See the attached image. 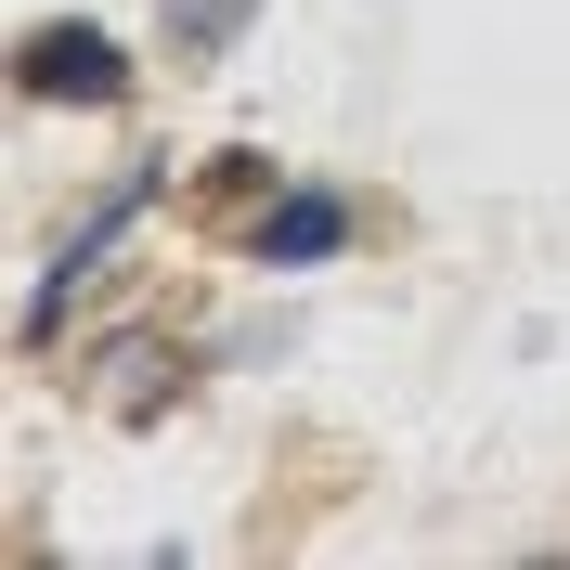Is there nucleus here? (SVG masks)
Segmentation results:
<instances>
[{
    "label": "nucleus",
    "instance_id": "39448f33",
    "mask_svg": "<svg viewBox=\"0 0 570 570\" xmlns=\"http://www.w3.org/2000/svg\"><path fill=\"white\" fill-rule=\"evenodd\" d=\"M156 27H169V52H234L259 27V0H156Z\"/></svg>",
    "mask_w": 570,
    "mask_h": 570
},
{
    "label": "nucleus",
    "instance_id": "f257e3e1",
    "mask_svg": "<svg viewBox=\"0 0 570 570\" xmlns=\"http://www.w3.org/2000/svg\"><path fill=\"white\" fill-rule=\"evenodd\" d=\"M13 91L27 105H130V52L105 27H27L13 39Z\"/></svg>",
    "mask_w": 570,
    "mask_h": 570
},
{
    "label": "nucleus",
    "instance_id": "f03ea898",
    "mask_svg": "<svg viewBox=\"0 0 570 570\" xmlns=\"http://www.w3.org/2000/svg\"><path fill=\"white\" fill-rule=\"evenodd\" d=\"M142 195H156V169H130V181H117V195H105V208H91V220H78V234H66V259H52V273H39V298H27V351H52V337H66L78 285H91V273H105V259H117V234H130V220H142Z\"/></svg>",
    "mask_w": 570,
    "mask_h": 570
},
{
    "label": "nucleus",
    "instance_id": "20e7f679",
    "mask_svg": "<svg viewBox=\"0 0 570 570\" xmlns=\"http://www.w3.org/2000/svg\"><path fill=\"white\" fill-rule=\"evenodd\" d=\"M234 247H247V259H273V273H312V259H337V247H351V208H337V195H298V181H285V195L247 220V234H234Z\"/></svg>",
    "mask_w": 570,
    "mask_h": 570
},
{
    "label": "nucleus",
    "instance_id": "7ed1b4c3",
    "mask_svg": "<svg viewBox=\"0 0 570 570\" xmlns=\"http://www.w3.org/2000/svg\"><path fill=\"white\" fill-rule=\"evenodd\" d=\"M181 376H195V363H181L169 337H105V351H91V402H105V415H130V428L169 415Z\"/></svg>",
    "mask_w": 570,
    "mask_h": 570
}]
</instances>
